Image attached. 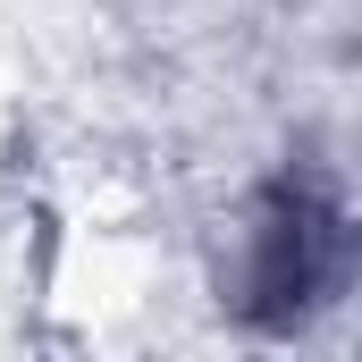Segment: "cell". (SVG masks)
I'll return each mask as SVG.
<instances>
[{"instance_id":"6da1fadb","label":"cell","mask_w":362,"mask_h":362,"mask_svg":"<svg viewBox=\"0 0 362 362\" xmlns=\"http://www.w3.org/2000/svg\"><path fill=\"white\" fill-rule=\"evenodd\" d=\"M346 253H354V219L337 211V194L286 177L245 211V253H236V303L270 312V320H303L346 286Z\"/></svg>"}]
</instances>
